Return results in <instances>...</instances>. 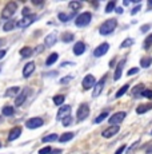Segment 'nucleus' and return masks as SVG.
Returning <instances> with one entry per match:
<instances>
[{
  "mask_svg": "<svg viewBox=\"0 0 152 154\" xmlns=\"http://www.w3.org/2000/svg\"><path fill=\"white\" fill-rule=\"evenodd\" d=\"M16 10H17V3H15V2L7 3V4H5V7L3 8L0 17H1V19H4V20L5 19H10V17H12L13 15H15Z\"/></svg>",
  "mask_w": 152,
  "mask_h": 154,
  "instance_id": "f257e3e1",
  "label": "nucleus"
},
{
  "mask_svg": "<svg viewBox=\"0 0 152 154\" xmlns=\"http://www.w3.org/2000/svg\"><path fill=\"white\" fill-rule=\"evenodd\" d=\"M116 26H118V22H116V19H110V20L104 22L103 24L100 26V28H99V32H100L101 35H108V34H111V32H112L113 29L116 28Z\"/></svg>",
  "mask_w": 152,
  "mask_h": 154,
  "instance_id": "f03ea898",
  "label": "nucleus"
},
{
  "mask_svg": "<svg viewBox=\"0 0 152 154\" xmlns=\"http://www.w3.org/2000/svg\"><path fill=\"white\" fill-rule=\"evenodd\" d=\"M91 19H92L91 12H83L81 15H79V16L76 17L75 24H76V27H86V26L89 24Z\"/></svg>",
  "mask_w": 152,
  "mask_h": 154,
  "instance_id": "7ed1b4c3",
  "label": "nucleus"
},
{
  "mask_svg": "<svg viewBox=\"0 0 152 154\" xmlns=\"http://www.w3.org/2000/svg\"><path fill=\"white\" fill-rule=\"evenodd\" d=\"M89 115V106L87 103H81L79 106L77 111H76V117H77V121H84L87 117Z\"/></svg>",
  "mask_w": 152,
  "mask_h": 154,
  "instance_id": "20e7f679",
  "label": "nucleus"
},
{
  "mask_svg": "<svg viewBox=\"0 0 152 154\" xmlns=\"http://www.w3.org/2000/svg\"><path fill=\"white\" fill-rule=\"evenodd\" d=\"M124 118H125V112L119 111V112H115V114L108 119V122H110V125H112V126H119V123H121L123 121H124Z\"/></svg>",
  "mask_w": 152,
  "mask_h": 154,
  "instance_id": "39448f33",
  "label": "nucleus"
},
{
  "mask_svg": "<svg viewBox=\"0 0 152 154\" xmlns=\"http://www.w3.org/2000/svg\"><path fill=\"white\" fill-rule=\"evenodd\" d=\"M106 81H107V75H104L103 78H101L100 81L95 85L93 91H92V97H93V98H98V97L101 94V91H103V88H104V85H106Z\"/></svg>",
  "mask_w": 152,
  "mask_h": 154,
  "instance_id": "423d86ee",
  "label": "nucleus"
},
{
  "mask_svg": "<svg viewBox=\"0 0 152 154\" xmlns=\"http://www.w3.org/2000/svg\"><path fill=\"white\" fill-rule=\"evenodd\" d=\"M95 85H96V79H95L93 75H91V74H88V75L84 76L83 82H81V86H83L84 90H89V88L95 87Z\"/></svg>",
  "mask_w": 152,
  "mask_h": 154,
  "instance_id": "0eeeda50",
  "label": "nucleus"
},
{
  "mask_svg": "<svg viewBox=\"0 0 152 154\" xmlns=\"http://www.w3.org/2000/svg\"><path fill=\"white\" fill-rule=\"evenodd\" d=\"M43 123H44V121H43L42 118L35 117V118H30V119L25 122V126H27V129H37V127L43 126Z\"/></svg>",
  "mask_w": 152,
  "mask_h": 154,
  "instance_id": "6e6552de",
  "label": "nucleus"
},
{
  "mask_svg": "<svg viewBox=\"0 0 152 154\" xmlns=\"http://www.w3.org/2000/svg\"><path fill=\"white\" fill-rule=\"evenodd\" d=\"M108 50H110V44H108V43H101V44H99V46L95 48L93 55H95L96 58H100V56H103V55L107 54Z\"/></svg>",
  "mask_w": 152,
  "mask_h": 154,
  "instance_id": "1a4fd4ad",
  "label": "nucleus"
},
{
  "mask_svg": "<svg viewBox=\"0 0 152 154\" xmlns=\"http://www.w3.org/2000/svg\"><path fill=\"white\" fill-rule=\"evenodd\" d=\"M30 93H31L30 88H24V90H23L22 93H20L19 95L16 97V99H15V106H22L23 103L27 100L28 95H30Z\"/></svg>",
  "mask_w": 152,
  "mask_h": 154,
  "instance_id": "9d476101",
  "label": "nucleus"
},
{
  "mask_svg": "<svg viewBox=\"0 0 152 154\" xmlns=\"http://www.w3.org/2000/svg\"><path fill=\"white\" fill-rule=\"evenodd\" d=\"M69 114H71V106H69V105H66V106H63V107L59 109V111H57V115H56V119H57V121L64 119V118L68 117Z\"/></svg>",
  "mask_w": 152,
  "mask_h": 154,
  "instance_id": "9b49d317",
  "label": "nucleus"
},
{
  "mask_svg": "<svg viewBox=\"0 0 152 154\" xmlns=\"http://www.w3.org/2000/svg\"><path fill=\"white\" fill-rule=\"evenodd\" d=\"M35 19H36V16H35V14H32L30 16H25V17H23L22 20H19V22L16 23V26H19V27H22V28H25V27H28Z\"/></svg>",
  "mask_w": 152,
  "mask_h": 154,
  "instance_id": "f8f14e48",
  "label": "nucleus"
},
{
  "mask_svg": "<svg viewBox=\"0 0 152 154\" xmlns=\"http://www.w3.org/2000/svg\"><path fill=\"white\" fill-rule=\"evenodd\" d=\"M125 62H127V59L123 58L118 63V66H116V70H115V75H113V81H119V79H120L121 72H123V69H124Z\"/></svg>",
  "mask_w": 152,
  "mask_h": 154,
  "instance_id": "ddd939ff",
  "label": "nucleus"
},
{
  "mask_svg": "<svg viewBox=\"0 0 152 154\" xmlns=\"http://www.w3.org/2000/svg\"><path fill=\"white\" fill-rule=\"evenodd\" d=\"M35 71V63L34 62H28L24 67H23V76L24 78H30L31 74H34Z\"/></svg>",
  "mask_w": 152,
  "mask_h": 154,
  "instance_id": "4468645a",
  "label": "nucleus"
},
{
  "mask_svg": "<svg viewBox=\"0 0 152 154\" xmlns=\"http://www.w3.org/2000/svg\"><path fill=\"white\" fill-rule=\"evenodd\" d=\"M118 133H119V126H111L104 130V131L101 133V135H103L104 138H111L115 134H118Z\"/></svg>",
  "mask_w": 152,
  "mask_h": 154,
  "instance_id": "2eb2a0df",
  "label": "nucleus"
},
{
  "mask_svg": "<svg viewBox=\"0 0 152 154\" xmlns=\"http://www.w3.org/2000/svg\"><path fill=\"white\" fill-rule=\"evenodd\" d=\"M20 134H22V129L20 127H13L12 130L10 131V134H8V141H15L17 138L20 137Z\"/></svg>",
  "mask_w": 152,
  "mask_h": 154,
  "instance_id": "dca6fc26",
  "label": "nucleus"
},
{
  "mask_svg": "<svg viewBox=\"0 0 152 154\" xmlns=\"http://www.w3.org/2000/svg\"><path fill=\"white\" fill-rule=\"evenodd\" d=\"M84 51H86V44H84L83 42L75 43V46H74V52H75V55L80 56V55L84 54Z\"/></svg>",
  "mask_w": 152,
  "mask_h": 154,
  "instance_id": "f3484780",
  "label": "nucleus"
},
{
  "mask_svg": "<svg viewBox=\"0 0 152 154\" xmlns=\"http://www.w3.org/2000/svg\"><path fill=\"white\" fill-rule=\"evenodd\" d=\"M56 42H57V36H56V34H49V35H47L45 39H44L45 47H52Z\"/></svg>",
  "mask_w": 152,
  "mask_h": 154,
  "instance_id": "a211bd4d",
  "label": "nucleus"
},
{
  "mask_svg": "<svg viewBox=\"0 0 152 154\" xmlns=\"http://www.w3.org/2000/svg\"><path fill=\"white\" fill-rule=\"evenodd\" d=\"M57 59H59V54H57V52H52V54L49 55L48 58H47L45 66H52V64H55Z\"/></svg>",
  "mask_w": 152,
  "mask_h": 154,
  "instance_id": "6ab92c4d",
  "label": "nucleus"
},
{
  "mask_svg": "<svg viewBox=\"0 0 152 154\" xmlns=\"http://www.w3.org/2000/svg\"><path fill=\"white\" fill-rule=\"evenodd\" d=\"M152 64V58L151 56H144V58L140 59V66L143 67V69H148Z\"/></svg>",
  "mask_w": 152,
  "mask_h": 154,
  "instance_id": "aec40b11",
  "label": "nucleus"
},
{
  "mask_svg": "<svg viewBox=\"0 0 152 154\" xmlns=\"http://www.w3.org/2000/svg\"><path fill=\"white\" fill-rule=\"evenodd\" d=\"M72 138H74V133H64V134H61L59 137V142H61V143H66V142L71 141Z\"/></svg>",
  "mask_w": 152,
  "mask_h": 154,
  "instance_id": "412c9836",
  "label": "nucleus"
},
{
  "mask_svg": "<svg viewBox=\"0 0 152 154\" xmlns=\"http://www.w3.org/2000/svg\"><path fill=\"white\" fill-rule=\"evenodd\" d=\"M20 91V88L19 87H10V88H7V91H5V94H4V97H7V98H11V97H15L17 93Z\"/></svg>",
  "mask_w": 152,
  "mask_h": 154,
  "instance_id": "4be33fe9",
  "label": "nucleus"
},
{
  "mask_svg": "<svg viewBox=\"0 0 152 154\" xmlns=\"http://www.w3.org/2000/svg\"><path fill=\"white\" fill-rule=\"evenodd\" d=\"M74 39H75V36L72 32H64V34L61 35V40H63L64 43H71V42H74Z\"/></svg>",
  "mask_w": 152,
  "mask_h": 154,
  "instance_id": "5701e85b",
  "label": "nucleus"
},
{
  "mask_svg": "<svg viewBox=\"0 0 152 154\" xmlns=\"http://www.w3.org/2000/svg\"><path fill=\"white\" fill-rule=\"evenodd\" d=\"M32 54H34V50H32L31 47H23V48L20 50V55H22L23 58H30Z\"/></svg>",
  "mask_w": 152,
  "mask_h": 154,
  "instance_id": "b1692460",
  "label": "nucleus"
},
{
  "mask_svg": "<svg viewBox=\"0 0 152 154\" xmlns=\"http://www.w3.org/2000/svg\"><path fill=\"white\" fill-rule=\"evenodd\" d=\"M143 91H144V86H143V85H137L136 87L132 88V95L135 97V98H137V97L142 95Z\"/></svg>",
  "mask_w": 152,
  "mask_h": 154,
  "instance_id": "393cba45",
  "label": "nucleus"
},
{
  "mask_svg": "<svg viewBox=\"0 0 152 154\" xmlns=\"http://www.w3.org/2000/svg\"><path fill=\"white\" fill-rule=\"evenodd\" d=\"M151 109H152L151 105H142V106H139V107L136 109V112L137 114H144V112L150 111Z\"/></svg>",
  "mask_w": 152,
  "mask_h": 154,
  "instance_id": "a878e982",
  "label": "nucleus"
},
{
  "mask_svg": "<svg viewBox=\"0 0 152 154\" xmlns=\"http://www.w3.org/2000/svg\"><path fill=\"white\" fill-rule=\"evenodd\" d=\"M13 112H15V109H13L12 106H5V107H3V110H1V114L5 115V117H10V115H12Z\"/></svg>",
  "mask_w": 152,
  "mask_h": 154,
  "instance_id": "bb28decb",
  "label": "nucleus"
},
{
  "mask_svg": "<svg viewBox=\"0 0 152 154\" xmlns=\"http://www.w3.org/2000/svg\"><path fill=\"white\" fill-rule=\"evenodd\" d=\"M59 140V135L56 134V133H54V134H49V135H45V137H43V142H54V141H57Z\"/></svg>",
  "mask_w": 152,
  "mask_h": 154,
  "instance_id": "cd10ccee",
  "label": "nucleus"
},
{
  "mask_svg": "<svg viewBox=\"0 0 152 154\" xmlns=\"http://www.w3.org/2000/svg\"><path fill=\"white\" fill-rule=\"evenodd\" d=\"M128 88H130V86H128V85L121 86V87L118 90V93H116V98H120V97H123V95H124V94L128 91Z\"/></svg>",
  "mask_w": 152,
  "mask_h": 154,
  "instance_id": "c85d7f7f",
  "label": "nucleus"
},
{
  "mask_svg": "<svg viewBox=\"0 0 152 154\" xmlns=\"http://www.w3.org/2000/svg\"><path fill=\"white\" fill-rule=\"evenodd\" d=\"M68 5H69V8H71V10L77 11V10H80V8H81L83 3H81V2H69Z\"/></svg>",
  "mask_w": 152,
  "mask_h": 154,
  "instance_id": "c756f323",
  "label": "nucleus"
},
{
  "mask_svg": "<svg viewBox=\"0 0 152 154\" xmlns=\"http://www.w3.org/2000/svg\"><path fill=\"white\" fill-rule=\"evenodd\" d=\"M64 100H66V97H64V95H56V97H54V103L56 106H61L64 103Z\"/></svg>",
  "mask_w": 152,
  "mask_h": 154,
  "instance_id": "7c9ffc66",
  "label": "nucleus"
},
{
  "mask_svg": "<svg viewBox=\"0 0 152 154\" xmlns=\"http://www.w3.org/2000/svg\"><path fill=\"white\" fill-rule=\"evenodd\" d=\"M75 15V12L74 14H71V15H67V14H63V12H60L59 15H57V17H59V20H61V22H68L69 19H71L72 16Z\"/></svg>",
  "mask_w": 152,
  "mask_h": 154,
  "instance_id": "2f4dec72",
  "label": "nucleus"
},
{
  "mask_svg": "<svg viewBox=\"0 0 152 154\" xmlns=\"http://www.w3.org/2000/svg\"><path fill=\"white\" fill-rule=\"evenodd\" d=\"M106 118H108V111H103L95 121H93V123H101L104 119H106Z\"/></svg>",
  "mask_w": 152,
  "mask_h": 154,
  "instance_id": "473e14b6",
  "label": "nucleus"
},
{
  "mask_svg": "<svg viewBox=\"0 0 152 154\" xmlns=\"http://www.w3.org/2000/svg\"><path fill=\"white\" fill-rule=\"evenodd\" d=\"M15 26H16L15 22H7L4 26H3V29H4L5 32H8V31H11V29L15 28Z\"/></svg>",
  "mask_w": 152,
  "mask_h": 154,
  "instance_id": "72a5a7b5",
  "label": "nucleus"
},
{
  "mask_svg": "<svg viewBox=\"0 0 152 154\" xmlns=\"http://www.w3.org/2000/svg\"><path fill=\"white\" fill-rule=\"evenodd\" d=\"M151 44H152V34L151 35H148L147 38H145V40H144V44H143V47H144V50H148L151 47Z\"/></svg>",
  "mask_w": 152,
  "mask_h": 154,
  "instance_id": "f704fd0d",
  "label": "nucleus"
},
{
  "mask_svg": "<svg viewBox=\"0 0 152 154\" xmlns=\"http://www.w3.org/2000/svg\"><path fill=\"white\" fill-rule=\"evenodd\" d=\"M115 8H116V3H115V2H110V3H108V4L106 5V12H107V14H108V12H112Z\"/></svg>",
  "mask_w": 152,
  "mask_h": 154,
  "instance_id": "c9c22d12",
  "label": "nucleus"
},
{
  "mask_svg": "<svg viewBox=\"0 0 152 154\" xmlns=\"http://www.w3.org/2000/svg\"><path fill=\"white\" fill-rule=\"evenodd\" d=\"M132 44H133V39H132V38H128V39H125L124 40V42H123L121 43V48H125V47H130V46H132Z\"/></svg>",
  "mask_w": 152,
  "mask_h": 154,
  "instance_id": "e433bc0d",
  "label": "nucleus"
},
{
  "mask_svg": "<svg viewBox=\"0 0 152 154\" xmlns=\"http://www.w3.org/2000/svg\"><path fill=\"white\" fill-rule=\"evenodd\" d=\"M61 123H63V126H69L72 123V117H71V115L66 117L64 119H61Z\"/></svg>",
  "mask_w": 152,
  "mask_h": 154,
  "instance_id": "4c0bfd02",
  "label": "nucleus"
},
{
  "mask_svg": "<svg viewBox=\"0 0 152 154\" xmlns=\"http://www.w3.org/2000/svg\"><path fill=\"white\" fill-rule=\"evenodd\" d=\"M142 97H144V98L151 99V98H152V90H148V88H144V91H143V93H142Z\"/></svg>",
  "mask_w": 152,
  "mask_h": 154,
  "instance_id": "58836bf2",
  "label": "nucleus"
},
{
  "mask_svg": "<svg viewBox=\"0 0 152 154\" xmlns=\"http://www.w3.org/2000/svg\"><path fill=\"white\" fill-rule=\"evenodd\" d=\"M52 153V149L49 146H47V147H43V149H40L39 150V154H51Z\"/></svg>",
  "mask_w": 152,
  "mask_h": 154,
  "instance_id": "ea45409f",
  "label": "nucleus"
},
{
  "mask_svg": "<svg viewBox=\"0 0 152 154\" xmlns=\"http://www.w3.org/2000/svg\"><path fill=\"white\" fill-rule=\"evenodd\" d=\"M22 15H23V17H25V16H30V15H32V12H31V10L28 7H24V8H23V11H22Z\"/></svg>",
  "mask_w": 152,
  "mask_h": 154,
  "instance_id": "a19ab883",
  "label": "nucleus"
},
{
  "mask_svg": "<svg viewBox=\"0 0 152 154\" xmlns=\"http://www.w3.org/2000/svg\"><path fill=\"white\" fill-rule=\"evenodd\" d=\"M139 145H140V141H136V142H135V143H133V145H132V146H131V147H130V149H128V150H127V153H128V154L133 153V150H135V149H136V147H137V146H139Z\"/></svg>",
  "mask_w": 152,
  "mask_h": 154,
  "instance_id": "79ce46f5",
  "label": "nucleus"
},
{
  "mask_svg": "<svg viewBox=\"0 0 152 154\" xmlns=\"http://www.w3.org/2000/svg\"><path fill=\"white\" fill-rule=\"evenodd\" d=\"M140 10H142V3H140V4H137L136 7H133V8H132V11H131V15H136Z\"/></svg>",
  "mask_w": 152,
  "mask_h": 154,
  "instance_id": "37998d69",
  "label": "nucleus"
},
{
  "mask_svg": "<svg viewBox=\"0 0 152 154\" xmlns=\"http://www.w3.org/2000/svg\"><path fill=\"white\" fill-rule=\"evenodd\" d=\"M139 72V69L137 67H133V69H131V70H128V75H133V74H137Z\"/></svg>",
  "mask_w": 152,
  "mask_h": 154,
  "instance_id": "c03bdc74",
  "label": "nucleus"
},
{
  "mask_svg": "<svg viewBox=\"0 0 152 154\" xmlns=\"http://www.w3.org/2000/svg\"><path fill=\"white\" fill-rule=\"evenodd\" d=\"M148 29H151V24H144L142 28H140V31H142V32H147Z\"/></svg>",
  "mask_w": 152,
  "mask_h": 154,
  "instance_id": "a18cd8bd",
  "label": "nucleus"
},
{
  "mask_svg": "<svg viewBox=\"0 0 152 154\" xmlns=\"http://www.w3.org/2000/svg\"><path fill=\"white\" fill-rule=\"evenodd\" d=\"M71 79H72V76H67V78H61V79H60V83H63V85H64V83H68V82L71 81Z\"/></svg>",
  "mask_w": 152,
  "mask_h": 154,
  "instance_id": "49530a36",
  "label": "nucleus"
},
{
  "mask_svg": "<svg viewBox=\"0 0 152 154\" xmlns=\"http://www.w3.org/2000/svg\"><path fill=\"white\" fill-rule=\"evenodd\" d=\"M124 150H125V145H123V146H120L118 150H116L115 154H123V152H124Z\"/></svg>",
  "mask_w": 152,
  "mask_h": 154,
  "instance_id": "de8ad7c7",
  "label": "nucleus"
},
{
  "mask_svg": "<svg viewBox=\"0 0 152 154\" xmlns=\"http://www.w3.org/2000/svg\"><path fill=\"white\" fill-rule=\"evenodd\" d=\"M5 54H7V51H5V50H0V59L4 58Z\"/></svg>",
  "mask_w": 152,
  "mask_h": 154,
  "instance_id": "09e8293b",
  "label": "nucleus"
},
{
  "mask_svg": "<svg viewBox=\"0 0 152 154\" xmlns=\"http://www.w3.org/2000/svg\"><path fill=\"white\" fill-rule=\"evenodd\" d=\"M115 11H116V12H118L119 15H121V14H123V8H121V7H118V8H115Z\"/></svg>",
  "mask_w": 152,
  "mask_h": 154,
  "instance_id": "8fccbe9b",
  "label": "nucleus"
},
{
  "mask_svg": "<svg viewBox=\"0 0 152 154\" xmlns=\"http://www.w3.org/2000/svg\"><path fill=\"white\" fill-rule=\"evenodd\" d=\"M42 50H44V46H39L36 50H35L34 52H40V51H42Z\"/></svg>",
  "mask_w": 152,
  "mask_h": 154,
  "instance_id": "3c124183",
  "label": "nucleus"
},
{
  "mask_svg": "<svg viewBox=\"0 0 152 154\" xmlns=\"http://www.w3.org/2000/svg\"><path fill=\"white\" fill-rule=\"evenodd\" d=\"M147 7H148V10H151V8H152V0H148Z\"/></svg>",
  "mask_w": 152,
  "mask_h": 154,
  "instance_id": "603ef678",
  "label": "nucleus"
},
{
  "mask_svg": "<svg viewBox=\"0 0 152 154\" xmlns=\"http://www.w3.org/2000/svg\"><path fill=\"white\" fill-rule=\"evenodd\" d=\"M32 3H34V4H36V5L43 4V2H37V0H32Z\"/></svg>",
  "mask_w": 152,
  "mask_h": 154,
  "instance_id": "864d4df0",
  "label": "nucleus"
},
{
  "mask_svg": "<svg viewBox=\"0 0 152 154\" xmlns=\"http://www.w3.org/2000/svg\"><path fill=\"white\" fill-rule=\"evenodd\" d=\"M145 153H147V154H152V146L148 147V149L145 150Z\"/></svg>",
  "mask_w": 152,
  "mask_h": 154,
  "instance_id": "5fc2aeb1",
  "label": "nucleus"
},
{
  "mask_svg": "<svg viewBox=\"0 0 152 154\" xmlns=\"http://www.w3.org/2000/svg\"><path fill=\"white\" fill-rule=\"evenodd\" d=\"M115 62H116V59H112V60L110 62V66H111V67H113V66H115Z\"/></svg>",
  "mask_w": 152,
  "mask_h": 154,
  "instance_id": "6e6d98bb",
  "label": "nucleus"
},
{
  "mask_svg": "<svg viewBox=\"0 0 152 154\" xmlns=\"http://www.w3.org/2000/svg\"><path fill=\"white\" fill-rule=\"evenodd\" d=\"M4 43H5V39H0V47H1Z\"/></svg>",
  "mask_w": 152,
  "mask_h": 154,
  "instance_id": "4d7b16f0",
  "label": "nucleus"
},
{
  "mask_svg": "<svg viewBox=\"0 0 152 154\" xmlns=\"http://www.w3.org/2000/svg\"><path fill=\"white\" fill-rule=\"evenodd\" d=\"M1 121H3V118H1V117H0V123H1Z\"/></svg>",
  "mask_w": 152,
  "mask_h": 154,
  "instance_id": "13d9d810",
  "label": "nucleus"
},
{
  "mask_svg": "<svg viewBox=\"0 0 152 154\" xmlns=\"http://www.w3.org/2000/svg\"><path fill=\"white\" fill-rule=\"evenodd\" d=\"M0 147H1V142H0Z\"/></svg>",
  "mask_w": 152,
  "mask_h": 154,
  "instance_id": "bf43d9fd",
  "label": "nucleus"
},
{
  "mask_svg": "<svg viewBox=\"0 0 152 154\" xmlns=\"http://www.w3.org/2000/svg\"><path fill=\"white\" fill-rule=\"evenodd\" d=\"M151 135H152V130H151Z\"/></svg>",
  "mask_w": 152,
  "mask_h": 154,
  "instance_id": "052dcab7",
  "label": "nucleus"
}]
</instances>
